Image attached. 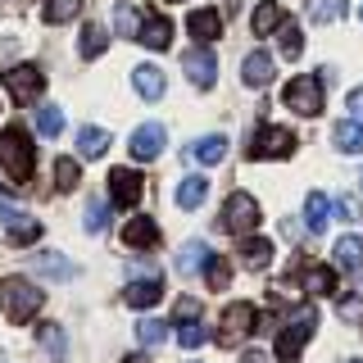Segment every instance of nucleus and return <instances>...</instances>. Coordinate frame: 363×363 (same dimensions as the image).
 Here are the masks:
<instances>
[{
	"instance_id": "obj_1",
	"label": "nucleus",
	"mask_w": 363,
	"mask_h": 363,
	"mask_svg": "<svg viewBox=\"0 0 363 363\" xmlns=\"http://www.w3.org/2000/svg\"><path fill=\"white\" fill-rule=\"evenodd\" d=\"M0 168L9 173V182H28L32 168H37V150H32V136L23 128H5L0 132Z\"/></svg>"
},
{
	"instance_id": "obj_2",
	"label": "nucleus",
	"mask_w": 363,
	"mask_h": 363,
	"mask_svg": "<svg viewBox=\"0 0 363 363\" xmlns=\"http://www.w3.org/2000/svg\"><path fill=\"white\" fill-rule=\"evenodd\" d=\"M45 304V291H37L28 277H5L0 281V309L9 313V323H32Z\"/></svg>"
},
{
	"instance_id": "obj_3",
	"label": "nucleus",
	"mask_w": 363,
	"mask_h": 363,
	"mask_svg": "<svg viewBox=\"0 0 363 363\" xmlns=\"http://www.w3.org/2000/svg\"><path fill=\"white\" fill-rule=\"evenodd\" d=\"M313 327H318V313L309 309V304H304V309H300V313H295L291 323L277 332V359H281V363H295V359H300V350L309 345Z\"/></svg>"
},
{
	"instance_id": "obj_4",
	"label": "nucleus",
	"mask_w": 363,
	"mask_h": 363,
	"mask_svg": "<svg viewBox=\"0 0 363 363\" xmlns=\"http://www.w3.org/2000/svg\"><path fill=\"white\" fill-rule=\"evenodd\" d=\"M281 100H286V109L304 113V118H318V113H323V77H313V73L291 77L286 91H281Z\"/></svg>"
},
{
	"instance_id": "obj_5",
	"label": "nucleus",
	"mask_w": 363,
	"mask_h": 363,
	"mask_svg": "<svg viewBox=\"0 0 363 363\" xmlns=\"http://www.w3.org/2000/svg\"><path fill=\"white\" fill-rule=\"evenodd\" d=\"M5 91H9V100L14 105H37V96L45 91V73L37 64H14V68H5Z\"/></svg>"
},
{
	"instance_id": "obj_6",
	"label": "nucleus",
	"mask_w": 363,
	"mask_h": 363,
	"mask_svg": "<svg viewBox=\"0 0 363 363\" xmlns=\"http://www.w3.org/2000/svg\"><path fill=\"white\" fill-rule=\"evenodd\" d=\"M223 227L236 236H250L259 227V200L250 196V191H232V196L223 200Z\"/></svg>"
},
{
	"instance_id": "obj_7",
	"label": "nucleus",
	"mask_w": 363,
	"mask_h": 363,
	"mask_svg": "<svg viewBox=\"0 0 363 363\" xmlns=\"http://www.w3.org/2000/svg\"><path fill=\"white\" fill-rule=\"evenodd\" d=\"M255 323H259V309H255V304H245V300L227 304V309H223V323H218V345H241V340L255 332Z\"/></svg>"
},
{
	"instance_id": "obj_8",
	"label": "nucleus",
	"mask_w": 363,
	"mask_h": 363,
	"mask_svg": "<svg viewBox=\"0 0 363 363\" xmlns=\"http://www.w3.org/2000/svg\"><path fill=\"white\" fill-rule=\"evenodd\" d=\"M141 196H145V177L136 173V168H113L109 173V200L118 204V209L141 204Z\"/></svg>"
},
{
	"instance_id": "obj_9",
	"label": "nucleus",
	"mask_w": 363,
	"mask_h": 363,
	"mask_svg": "<svg viewBox=\"0 0 363 363\" xmlns=\"http://www.w3.org/2000/svg\"><path fill=\"white\" fill-rule=\"evenodd\" d=\"M295 150V136L286 128H259L250 141V159H286Z\"/></svg>"
},
{
	"instance_id": "obj_10",
	"label": "nucleus",
	"mask_w": 363,
	"mask_h": 363,
	"mask_svg": "<svg viewBox=\"0 0 363 363\" xmlns=\"http://www.w3.org/2000/svg\"><path fill=\"white\" fill-rule=\"evenodd\" d=\"M164 145H168L164 123H141V128L132 132V159H141V164L159 159V155H164Z\"/></svg>"
},
{
	"instance_id": "obj_11",
	"label": "nucleus",
	"mask_w": 363,
	"mask_h": 363,
	"mask_svg": "<svg viewBox=\"0 0 363 363\" xmlns=\"http://www.w3.org/2000/svg\"><path fill=\"white\" fill-rule=\"evenodd\" d=\"M182 68H186V77L196 82L200 91H209L213 86V77H218V60H213V50L209 45H196V50H186V60H182Z\"/></svg>"
},
{
	"instance_id": "obj_12",
	"label": "nucleus",
	"mask_w": 363,
	"mask_h": 363,
	"mask_svg": "<svg viewBox=\"0 0 363 363\" xmlns=\"http://www.w3.org/2000/svg\"><path fill=\"white\" fill-rule=\"evenodd\" d=\"M123 300H128L132 309H150V304L164 300V281L159 277H132L128 286H123Z\"/></svg>"
},
{
	"instance_id": "obj_13",
	"label": "nucleus",
	"mask_w": 363,
	"mask_h": 363,
	"mask_svg": "<svg viewBox=\"0 0 363 363\" xmlns=\"http://www.w3.org/2000/svg\"><path fill=\"white\" fill-rule=\"evenodd\" d=\"M136 41L150 45V50H168V45H173V23H168L164 14L141 18V32H136Z\"/></svg>"
},
{
	"instance_id": "obj_14",
	"label": "nucleus",
	"mask_w": 363,
	"mask_h": 363,
	"mask_svg": "<svg viewBox=\"0 0 363 363\" xmlns=\"http://www.w3.org/2000/svg\"><path fill=\"white\" fill-rule=\"evenodd\" d=\"M5 236H9V245H32V241H41V223L32 218V213L14 209L5 218Z\"/></svg>"
},
{
	"instance_id": "obj_15",
	"label": "nucleus",
	"mask_w": 363,
	"mask_h": 363,
	"mask_svg": "<svg viewBox=\"0 0 363 363\" xmlns=\"http://www.w3.org/2000/svg\"><path fill=\"white\" fill-rule=\"evenodd\" d=\"M241 82H245V86H255V91L272 82V55H268V50H250V55H245V64H241Z\"/></svg>"
},
{
	"instance_id": "obj_16",
	"label": "nucleus",
	"mask_w": 363,
	"mask_h": 363,
	"mask_svg": "<svg viewBox=\"0 0 363 363\" xmlns=\"http://www.w3.org/2000/svg\"><path fill=\"white\" fill-rule=\"evenodd\" d=\"M132 86H136L141 100H159L164 96V68L159 64H136L132 68Z\"/></svg>"
},
{
	"instance_id": "obj_17",
	"label": "nucleus",
	"mask_w": 363,
	"mask_h": 363,
	"mask_svg": "<svg viewBox=\"0 0 363 363\" xmlns=\"http://www.w3.org/2000/svg\"><path fill=\"white\" fill-rule=\"evenodd\" d=\"M186 32H191L196 41H204V45L218 41V37H223V14H218V9H196V14L186 18Z\"/></svg>"
},
{
	"instance_id": "obj_18",
	"label": "nucleus",
	"mask_w": 363,
	"mask_h": 363,
	"mask_svg": "<svg viewBox=\"0 0 363 363\" xmlns=\"http://www.w3.org/2000/svg\"><path fill=\"white\" fill-rule=\"evenodd\" d=\"M332 145L340 155H363V123L359 118H345L332 128Z\"/></svg>"
},
{
	"instance_id": "obj_19",
	"label": "nucleus",
	"mask_w": 363,
	"mask_h": 363,
	"mask_svg": "<svg viewBox=\"0 0 363 363\" xmlns=\"http://www.w3.org/2000/svg\"><path fill=\"white\" fill-rule=\"evenodd\" d=\"M327 223H332V200H327L323 191H309V200H304V227L318 236Z\"/></svg>"
},
{
	"instance_id": "obj_20",
	"label": "nucleus",
	"mask_w": 363,
	"mask_h": 363,
	"mask_svg": "<svg viewBox=\"0 0 363 363\" xmlns=\"http://www.w3.org/2000/svg\"><path fill=\"white\" fill-rule=\"evenodd\" d=\"M191 155H196L200 164H223V159H227V136H218V132L200 136V141L186 150V159H191Z\"/></svg>"
},
{
	"instance_id": "obj_21",
	"label": "nucleus",
	"mask_w": 363,
	"mask_h": 363,
	"mask_svg": "<svg viewBox=\"0 0 363 363\" xmlns=\"http://www.w3.org/2000/svg\"><path fill=\"white\" fill-rule=\"evenodd\" d=\"M241 264L245 268H268L272 264V241H264V236H245L241 241Z\"/></svg>"
},
{
	"instance_id": "obj_22",
	"label": "nucleus",
	"mask_w": 363,
	"mask_h": 363,
	"mask_svg": "<svg viewBox=\"0 0 363 363\" xmlns=\"http://www.w3.org/2000/svg\"><path fill=\"white\" fill-rule=\"evenodd\" d=\"M105 50H109V32L100 28V23H86L82 41H77V55H82V60H100Z\"/></svg>"
},
{
	"instance_id": "obj_23",
	"label": "nucleus",
	"mask_w": 363,
	"mask_h": 363,
	"mask_svg": "<svg viewBox=\"0 0 363 363\" xmlns=\"http://www.w3.org/2000/svg\"><path fill=\"white\" fill-rule=\"evenodd\" d=\"M123 241H128L132 250L155 245V241H159V227H155V218H132L128 227H123Z\"/></svg>"
},
{
	"instance_id": "obj_24",
	"label": "nucleus",
	"mask_w": 363,
	"mask_h": 363,
	"mask_svg": "<svg viewBox=\"0 0 363 363\" xmlns=\"http://www.w3.org/2000/svg\"><path fill=\"white\" fill-rule=\"evenodd\" d=\"M204 196H209V177H204V173L186 177V182L177 186V204H182V209H200Z\"/></svg>"
},
{
	"instance_id": "obj_25",
	"label": "nucleus",
	"mask_w": 363,
	"mask_h": 363,
	"mask_svg": "<svg viewBox=\"0 0 363 363\" xmlns=\"http://www.w3.org/2000/svg\"><path fill=\"white\" fill-rule=\"evenodd\" d=\"M336 268H345V272L363 268V241L359 236H340L336 241Z\"/></svg>"
},
{
	"instance_id": "obj_26",
	"label": "nucleus",
	"mask_w": 363,
	"mask_h": 363,
	"mask_svg": "<svg viewBox=\"0 0 363 363\" xmlns=\"http://www.w3.org/2000/svg\"><path fill=\"white\" fill-rule=\"evenodd\" d=\"M250 28H255L259 37H272V32L281 28V5L277 0H264V5L255 9V18H250Z\"/></svg>"
},
{
	"instance_id": "obj_27",
	"label": "nucleus",
	"mask_w": 363,
	"mask_h": 363,
	"mask_svg": "<svg viewBox=\"0 0 363 363\" xmlns=\"http://www.w3.org/2000/svg\"><path fill=\"white\" fill-rule=\"evenodd\" d=\"M204 264H209V245L204 241H186L177 250V272H200Z\"/></svg>"
},
{
	"instance_id": "obj_28",
	"label": "nucleus",
	"mask_w": 363,
	"mask_h": 363,
	"mask_svg": "<svg viewBox=\"0 0 363 363\" xmlns=\"http://www.w3.org/2000/svg\"><path fill=\"white\" fill-rule=\"evenodd\" d=\"M32 264H37V272H41V277H50V281H68V277H77V268L68 264V259H60V255H37Z\"/></svg>"
},
{
	"instance_id": "obj_29",
	"label": "nucleus",
	"mask_w": 363,
	"mask_h": 363,
	"mask_svg": "<svg viewBox=\"0 0 363 363\" xmlns=\"http://www.w3.org/2000/svg\"><path fill=\"white\" fill-rule=\"evenodd\" d=\"M45 23H55V28H60V23H73L77 14H82V0H45Z\"/></svg>"
},
{
	"instance_id": "obj_30",
	"label": "nucleus",
	"mask_w": 363,
	"mask_h": 363,
	"mask_svg": "<svg viewBox=\"0 0 363 363\" xmlns=\"http://www.w3.org/2000/svg\"><path fill=\"white\" fill-rule=\"evenodd\" d=\"M204 281H209V291H227V281H232V264H227V255H209V264H204Z\"/></svg>"
},
{
	"instance_id": "obj_31",
	"label": "nucleus",
	"mask_w": 363,
	"mask_h": 363,
	"mask_svg": "<svg viewBox=\"0 0 363 363\" xmlns=\"http://www.w3.org/2000/svg\"><path fill=\"white\" fill-rule=\"evenodd\" d=\"M77 145H82L86 159H100L109 150V132L105 128H82V132H77Z\"/></svg>"
},
{
	"instance_id": "obj_32",
	"label": "nucleus",
	"mask_w": 363,
	"mask_h": 363,
	"mask_svg": "<svg viewBox=\"0 0 363 363\" xmlns=\"http://www.w3.org/2000/svg\"><path fill=\"white\" fill-rule=\"evenodd\" d=\"M304 286H309L313 295H336V268H309L304 272Z\"/></svg>"
},
{
	"instance_id": "obj_33",
	"label": "nucleus",
	"mask_w": 363,
	"mask_h": 363,
	"mask_svg": "<svg viewBox=\"0 0 363 363\" xmlns=\"http://www.w3.org/2000/svg\"><path fill=\"white\" fill-rule=\"evenodd\" d=\"M277 37H281V55H286V60H300V50H304V32H300V23H286V18H281Z\"/></svg>"
},
{
	"instance_id": "obj_34",
	"label": "nucleus",
	"mask_w": 363,
	"mask_h": 363,
	"mask_svg": "<svg viewBox=\"0 0 363 363\" xmlns=\"http://www.w3.org/2000/svg\"><path fill=\"white\" fill-rule=\"evenodd\" d=\"M136 340H141V345H164V340H168V323H164V318H141V323H136Z\"/></svg>"
},
{
	"instance_id": "obj_35",
	"label": "nucleus",
	"mask_w": 363,
	"mask_h": 363,
	"mask_svg": "<svg viewBox=\"0 0 363 363\" xmlns=\"http://www.w3.org/2000/svg\"><path fill=\"white\" fill-rule=\"evenodd\" d=\"M204 340H209V332H204L196 318H182V323H177V345L182 350H200Z\"/></svg>"
},
{
	"instance_id": "obj_36",
	"label": "nucleus",
	"mask_w": 363,
	"mask_h": 363,
	"mask_svg": "<svg viewBox=\"0 0 363 363\" xmlns=\"http://www.w3.org/2000/svg\"><path fill=\"white\" fill-rule=\"evenodd\" d=\"M77 182H82L77 159H55V186H60V191H77Z\"/></svg>"
},
{
	"instance_id": "obj_37",
	"label": "nucleus",
	"mask_w": 363,
	"mask_h": 363,
	"mask_svg": "<svg viewBox=\"0 0 363 363\" xmlns=\"http://www.w3.org/2000/svg\"><path fill=\"white\" fill-rule=\"evenodd\" d=\"M113 32H118V37H136V32H141V14H136L132 5H118L113 9Z\"/></svg>"
},
{
	"instance_id": "obj_38",
	"label": "nucleus",
	"mask_w": 363,
	"mask_h": 363,
	"mask_svg": "<svg viewBox=\"0 0 363 363\" xmlns=\"http://www.w3.org/2000/svg\"><path fill=\"white\" fill-rule=\"evenodd\" d=\"M340 14H345V0H313V5H309L313 23H336Z\"/></svg>"
},
{
	"instance_id": "obj_39",
	"label": "nucleus",
	"mask_w": 363,
	"mask_h": 363,
	"mask_svg": "<svg viewBox=\"0 0 363 363\" xmlns=\"http://www.w3.org/2000/svg\"><path fill=\"white\" fill-rule=\"evenodd\" d=\"M37 132H41V136H60V132H64V113L55 109V105L37 109Z\"/></svg>"
},
{
	"instance_id": "obj_40",
	"label": "nucleus",
	"mask_w": 363,
	"mask_h": 363,
	"mask_svg": "<svg viewBox=\"0 0 363 363\" xmlns=\"http://www.w3.org/2000/svg\"><path fill=\"white\" fill-rule=\"evenodd\" d=\"M105 218H109L105 204H91L86 209V232H105Z\"/></svg>"
},
{
	"instance_id": "obj_41",
	"label": "nucleus",
	"mask_w": 363,
	"mask_h": 363,
	"mask_svg": "<svg viewBox=\"0 0 363 363\" xmlns=\"http://www.w3.org/2000/svg\"><path fill=\"white\" fill-rule=\"evenodd\" d=\"M345 109H350V113H354V118L363 123V86H354V91L345 96Z\"/></svg>"
},
{
	"instance_id": "obj_42",
	"label": "nucleus",
	"mask_w": 363,
	"mask_h": 363,
	"mask_svg": "<svg viewBox=\"0 0 363 363\" xmlns=\"http://www.w3.org/2000/svg\"><path fill=\"white\" fill-rule=\"evenodd\" d=\"M196 313H200L196 300H182V304H177V323H182V318H196Z\"/></svg>"
},
{
	"instance_id": "obj_43",
	"label": "nucleus",
	"mask_w": 363,
	"mask_h": 363,
	"mask_svg": "<svg viewBox=\"0 0 363 363\" xmlns=\"http://www.w3.org/2000/svg\"><path fill=\"white\" fill-rule=\"evenodd\" d=\"M41 345H50V350H60V345H64V336H60V332H41Z\"/></svg>"
},
{
	"instance_id": "obj_44",
	"label": "nucleus",
	"mask_w": 363,
	"mask_h": 363,
	"mask_svg": "<svg viewBox=\"0 0 363 363\" xmlns=\"http://www.w3.org/2000/svg\"><path fill=\"white\" fill-rule=\"evenodd\" d=\"M241 363H268V359L259 354V350H245V359H241Z\"/></svg>"
},
{
	"instance_id": "obj_45",
	"label": "nucleus",
	"mask_w": 363,
	"mask_h": 363,
	"mask_svg": "<svg viewBox=\"0 0 363 363\" xmlns=\"http://www.w3.org/2000/svg\"><path fill=\"white\" fill-rule=\"evenodd\" d=\"M223 9H227V14H236V9H241V0H223Z\"/></svg>"
},
{
	"instance_id": "obj_46",
	"label": "nucleus",
	"mask_w": 363,
	"mask_h": 363,
	"mask_svg": "<svg viewBox=\"0 0 363 363\" xmlns=\"http://www.w3.org/2000/svg\"><path fill=\"white\" fill-rule=\"evenodd\" d=\"M359 191H363V173H359Z\"/></svg>"
},
{
	"instance_id": "obj_47",
	"label": "nucleus",
	"mask_w": 363,
	"mask_h": 363,
	"mask_svg": "<svg viewBox=\"0 0 363 363\" xmlns=\"http://www.w3.org/2000/svg\"><path fill=\"white\" fill-rule=\"evenodd\" d=\"M359 18H363V5H359Z\"/></svg>"
},
{
	"instance_id": "obj_48",
	"label": "nucleus",
	"mask_w": 363,
	"mask_h": 363,
	"mask_svg": "<svg viewBox=\"0 0 363 363\" xmlns=\"http://www.w3.org/2000/svg\"><path fill=\"white\" fill-rule=\"evenodd\" d=\"M350 363H363V359H350Z\"/></svg>"
}]
</instances>
